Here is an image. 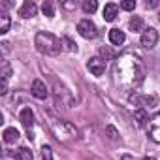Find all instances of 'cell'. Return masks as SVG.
Returning a JSON list of instances; mask_svg holds the SVG:
<instances>
[{
	"label": "cell",
	"instance_id": "obj_5",
	"mask_svg": "<svg viewBox=\"0 0 160 160\" xmlns=\"http://www.w3.org/2000/svg\"><path fill=\"white\" fill-rule=\"evenodd\" d=\"M158 43V32L154 30V28H145L143 32H141V45L145 47V49H152L154 45Z\"/></svg>",
	"mask_w": 160,
	"mask_h": 160
},
{
	"label": "cell",
	"instance_id": "obj_25",
	"mask_svg": "<svg viewBox=\"0 0 160 160\" xmlns=\"http://www.w3.org/2000/svg\"><path fill=\"white\" fill-rule=\"evenodd\" d=\"M100 55L104 57V60H109V58H113V53H111V49H106V47H102V49H100Z\"/></svg>",
	"mask_w": 160,
	"mask_h": 160
},
{
	"label": "cell",
	"instance_id": "obj_9",
	"mask_svg": "<svg viewBox=\"0 0 160 160\" xmlns=\"http://www.w3.org/2000/svg\"><path fill=\"white\" fill-rule=\"evenodd\" d=\"M19 121H21V124L30 132L32 130V126H34V111L30 109V108H25V109H21V113H19Z\"/></svg>",
	"mask_w": 160,
	"mask_h": 160
},
{
	"label": "cell",
	"instance_id": "obj_26",
	"mask_svg": "<svg viewBox=\"0 0 160 160\" xmlns=\"http://www.w3.org/2000/svg\"><path fill=\"white\" fill-rule=\"evenodd\" d=\"M62 42L68 45V49H70V51H77V45H75V43H73V42H72L68 36H64V40H62Z\"/></svg>",
	"mask_w": 160,
	"mask_h": 160
},
{
	"label": "cell",
	"instance_id": "obj_8",
	"mask_svg": "<svg viewBox=\"0 0 160 160\" xmlns=\"http://www.w3.org/2000/svg\"><path fill=\"white\" fill-rule=\"evenodd\" d=\"M30 92H32V96L38 98V100H45L47 94H49V91H47V87H45V83L42 81V79H34Z\"/></svg>",
	"mask_w": 160,
	"mask_h": 160
},
{
	"label": "cell",
	"instance_id": "obj_21",
	"mask_svg": "<svg viewBox=\"0 0 160 160\" xmlns=\"http://www.w3.org/2000/svg\"><path fill=\"white\" fill-rule=\"evenodd\" d=\"M96 10H98V2H96V0H85V2H83V12L87 15L94 13Z\"/></svg>",
	"mask_w": 160,
	"mask_h": 160
},
{
	"label": "cell",
	"instance_id": "obj_28",
	"mask_svg": "<svg viewBox=\"0 0 160 160\" xmlns=\"http://www.w3.org/2000/svg\"><path fill=\"white\" fill-rule=\"evenodd\" d=\"M62 8H66V10H75V2H64Z\"/></svg>",
	"mask_w": 160,
	"mask_h": 160
},
{
	"label": "cell",
	"instance_id": "obj_11",
	"mask_svg": "<svg viewBox=\"0 0 160 160\" xmlns=\"http://www.w3.org/2000/svg\"><path fill=\"white\" fill-rule=\"evenodd\" d=\"M117 13H119V6H117V4H111V2H109V4L104 6V19H106L108 23L115 21Z\"/></svg>",
	"mask_w": 160,
	"mask_h": 160
},
{
	"label": "cell",
	"instance_id": "obj_10",
	"mask_svg": "<svg viewBox=\"0 0 160 160\" xmlns=\"http://www.w3.org/2000/svg\"><path fill=\"white\" fill-rule=\"evenodd\" d=\"M36 13H38V6H36L34 2H30V0H27V2L19 8V15H21V17H25V19L34 17Z\"/></svg>",
	"mask_w": 160,
	"mask_h": 160
},
{
	"label": "cell",
	"instance_id": "obj_33",
	"mask_svg": "<svg viewBox=\"0 0 160 160\" xmlns=\"http://www.w3.org/2000/svg\"><path fill=\"white\" fill-rule=\"evenodd\" d=\"M158 21H160V13H158Z\"/></svg>",
	"mask_w": 160,
	"mask_h": 160
},
{
	"label": "cell",
	"instance_id": "obj_16",
	"mask_svg": "<svg viewBox=\"0 0 160 160\" xmlns=\"http://www.w3.org/2000/svg\"><path fill=\"white\" fill-rule=\"evenodd\" d=\"M128 28H130L132 32H141V30H143V19H141L139 15H134V17L130 19V23H128Z\"/></svg>",
	"mask_w": 160,
	"mask_h": 160
},
{
	"label": "cell",
	"instance_id": "obj_23",
	"mask_svg": "<svg viewBox=\"0 0 160 160\" xmlns=\"http://www.w3.org/2000/svg\"><path fill=\"white\" fill-rule=\"evenodd\" d=\"M106 134H108V138H109L111 141H117V139H119V132L115 130V126H108V128H106Z\"/></svg>",
	"mask_w": 160,
	"mask_h": 160
},
{
	"label": "cell",
	"instance_id": "obj_27",
	"mask_svg": "<svg viewBox=\"0 0 160 160\" xmlns=\"http://www.w3.org/2000/svg\"><path fill=\"white\" fill-rule=\"evenodd\" d=\"M0 94H8V81H2V85H0Z\"/></svg>",
	"mask_w": 160,
	"mask_h": 160
},
{
	"label": "cell",
	"instance_id": "obj_1",
	"mask_svg": "<svg viewBox=\"0 0 160 160\" xmlns=\"http://www.w3.org/2000/svg\"><path fill=\"white\" fill-rule=\"evenodd\" d=\"M143 79H145V66L139 57L124 53L117 58L113 68V81L117 87L132 91L143 83Z\"/></svg>",
	"mask_w": 160,
	"mask_h": 160
},
{
	"label": "cell",
	"instance_id": "obj_31",
	"mask_svg": "<svg viewBox=\"0 0 160 160\" xmlns=\"http://www.w3.org/2000/svg\"><path fill=\"white\" fill-rule=\"evenodd\" d=\"M122 160H132V158H130V156H126V154H124V156H122Z\"/></svg>",
	"mask_w": 160,
	"mask_h": 160
},
{
	"label": "cell",
	"instance_id": "obj_7",
	"mask_svg": "<svg viewBox=\"0 0 160 160\" xmlns=\"http://www.w3.org/2000/svg\"><path fill=\"white\" fill-rule=\"evenodd\" d=\"M106 60L102 58V57H92L89 62H87V68H89V72L92 73V75H104V72H106Z\"/></svg>",
	"mask_w": 160,
	"mask_h": 160
},
{
	"label": "cell",
	"instance_id": "obj_30",
	"mask_svg": "<svg viewBox=\"0 0 160 160\" xmlns=\"http://www.w3.org/2000/svg\"><path fill=\"white\" fill-rule=\"evenodd\" d=\"M2 49H4V53H8V51H10V43L4 42V43H2Z\"/></svg>",
	"mask_w": 160,
	"mask_h": 160
},
{
	"label": "cell",
	"instance_id": "obj_13",
	"mask_svg": "<svg viewBox=\"0 0 160 160\" xmlns=\"http://www.w3.org/2000/svg\"><path fill=\"white\" fill-rule=\"evenodd\" d=\"M147 122H149V115H147V111H145L143 108L136 109V113H134V124H136V126H145Z\"/></svg>",
	"mask_w": 160,
	"mask_h": 160
},
{
	"label": "cell",
	"instance_id": "obj_3",
	"mask_svg": "<svg viewBox=\"0 0 160 160\" xmlns=\"http://www.w3.org/2000/svg\"><path fill=\"white\" fill-rule=\"evenodd\" d=\"M49 124H51V130L55 132V136H57V139H58V141L68 143V141L77 139V128H75L73 124H70L68 121H62V119H53V117H51Z\"/></svg>",
	"mask_w": 160,
	"mask_h": 160
},
{
	"label": "cell",
	"instance_id": "obj_29",
	"mask_svg": "<svg viewBox=\"0 0 160 160\" xmlns=\"http://www.w3.org/2000/svg\"><path fill=\"white\" fill-rule=\"evenodd\" d=\"M145 6H147V8H156V6H158V2H156V0H149Z\"/></svg>",
	"mask_w": 160,
	"mask_h": 160
},
{
	"label": "cell",
	"instance_id": "obj_17",
	"mask_svg": "<svg viewBox=\"0 0 160 160\" xmlns=\"http://www.w3.org/2000/svg\"><path fill=\"white\" fill-rule=\"evenodd\" d=\"M19 139V130L17 128H6L4 130V141L6 143H15Z\"/></svg>",
	"mask_w": 160,
	"mask_h": 160
},
{
	"label": "cell",
	"instance_id": "obj_15",
	"mask_svg": "<svg viewBox=\"0 0 160 160\" xmlns=\"http://www.w3.org/2000/svg\"><path fill=\"white\" fill-rule=\"evenodd\" d=\"M132 102L138 104V106H143V104L154 106V104H156V98H154V96H139V94H134V96H132Z\"/></svg>",
	"mask_w": 160,
	"mask_h": 160
},
{
	"label": "cell",
	"instance_id": "obj_20",
	"mask_svg": "<svg viewBox=\"0 0 160 160\" xmlns=\"http://www.w3.org/2000/svg\"><path fill=\"white\" fill-rule=\"evenodd\" d=\"M42 12H43V15L45 17H55V4L51 2V0H45L43 2V6H42Z\"/></svg>",
	"mask_w": 160,
	"mask_h": 160
},
{
	"label": "cell",
	"instance_id": "obj_12",
	"mask_svg": "<svg viewBox=\"0 0 160 160\" xmlns=\"http://www.w3.org/2000/svg\"><path fill=\"white\" fill-rule=\"evenodd\" d=\"M124 40H126V36H124V32H122L121 28H111V30H109V42H111L113 45H122Z\"/></svg>",
	"mask_w": 160,
	"mask_h": 160
},
{
	"label": "cell",
	"instance_id": "obj_32",
	"mask_svg": "<svg viewBox=\"0 0 160 160\" xmlns=\"http://www.w3.org/2000/svg\"><path fill=\"white\" fill-rule=\"evenodd\" d=\"M143 160H154V158H152V156H145Z\"/></svg>",
	"mask_w": 160,
	"mask_h": 160
},
{
	"label": "cell",
	"instance_id": "obj_4",
	"mask_svg": "<svg viewBox=\"0 0 160 160\" xmlns=\"http://www.w3.org/2000/svg\"><path fill=\"white\" fill-rule=\"evenodd\" d=\"M77 32L81 34L85 40H94L98 36V30H96V25L91 21V19H83L77 23Z\"/></svg>",
	"mask_w": 160,
	"mask_h": 160
},
{
	"label": "cell",
	"instance_id": "obj_14",
	"mask_svg": "<svg viewBox=\"0 0 160 160\" xmlns=\"http://www.w3.org/2000/svg\"><path fill=\"white\" fill-rule=\"evenodd\" d=\"M10 25H12V19L6 12H0V34H6L10 30Z\"/></svg>",
	"mask_w": 160,
	"mask_h": 160
},
{
	"label": "cell",
	"instance_id": "obj_19",
	"mask_svg": "<svg viewBox=\"0 0 160 160\" xmlns=\"http://www.w3.org/2000/svg\"><path fill=\"white\" fill-rule=\"evenodd\" d=\"M0 75H2V81H8V79L12 77V66H10V62L8 60H2L0 62Z\"/></svg>",
	"mask_w": 160,
	"mask_h": 160
},
{
	"label": "cell",
	"instance_id": "obj_24",
	"mask_svg": "<svg viewBox=\"0 0 160 160\" xmlns=\"http://www.w3.org/2000/svg\"><path fill=\"white\" fill-rule=\"evenodd\" d=\"M121 8L126 10V12L134 10V8H136V0H122V2H121Z\"/></svg>",
	"mask_w": 160,
	"mask_h": 160
},
{
	"label": "cell",
	"instance_id": "obj_2",
	"mask_svg": "<svg viewBox=\"0 0 160 160\" xmlns=\"http://www.w3.org/2000/svg\"><path fill=\"white\" fill-rule=\"evenodd\" d=\"M34 45L40 53L49 55V57H55L62 51V40L51 32H38L34 38Z\"/></svg>",
	"mask_w": 160,
	"mask_h": 160
},
{
	"label": "cell",
	"instance_id": "obj_22",
	"mask_svg": "<svg viewBox=\"0 0 160 160\" xmlns=\"http://www.w3.org/2000/svg\"><path fill=\"white\" fill-rule=\"evenodd\" d=\"M40 160H53V151L49 145H43L40 149Z\"/></svg>",
	"mask_w": 160,
	"mask_h": 160
},
{
	"label": "cell",
	"instance_id": "obj_6",
	"mask_svg": "<svg viewBox=\"0 0 160 160\" xmlns=\"http://www.w3.org/2000/svg\"><path fill=\"white\" fill-rule=\"evenodd\" d=\"M147 128H149V138L154 143H160V113H156L154 117L149 119Z\"/></svg>",
	"mask_w": 160,
	"mask_h": 160
},
{
	"label": "cell",
	"instance_id": "obj_18",
	"mask_svg": "<svg viewBox=\"0 0 160 160\" xmlns=\"http://www.w3.org/2000/svg\"><path fill=\"white\" fill-rule=\"evenodd\" d=\"M32 151L28 147H19L17 152H15V160H32Z\"/></svg>",
	"mask_w": 160,
	"mask_h": 160
}]
</instances>
